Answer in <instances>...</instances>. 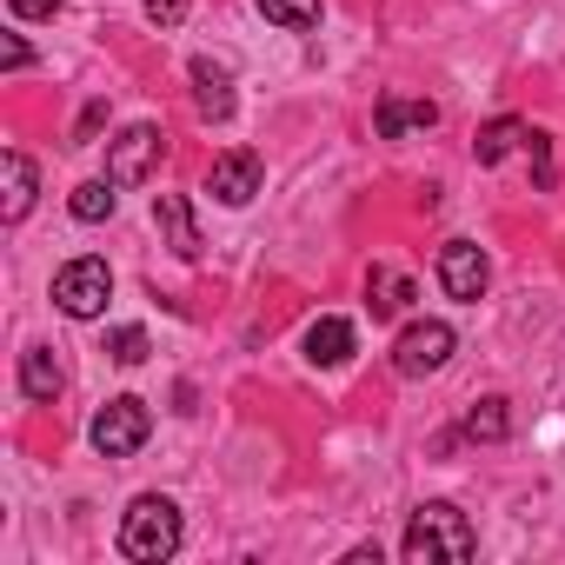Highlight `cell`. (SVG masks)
<instances>
[{
    "label": "cell",
    "instance_id": "24",
    "mask_svg": "<svg viewBox=\"0 0 565 565\" xmlns=\"http://www.w3.org/2000/svg\"><path fill=\"white\" fill-rule=\"evenodd\" d=\"M28 61H34V47H28L21 34H8V47H0V67H8V74H21Z\"/></svg>",
    "mask_w": 565,
    "mask_h": 565
},
{
    "label": "cell",
    "instance_id": "11",
    "mask_svg": "<svg viewBox=\"0 0 565 565\" xmlns=\"http://www.w3.org/2000/svg\"><path fill=\"white\" fill-rule=\"evenodd\" d=\"M193 74V107H200V120H233V74L220 67V61H193L186 67Z\"/></svg>",
    "mask_w": 565,
    "mask_h": 565
},
{
    "label": "cell",
    "instance_id": "9",
    "mask_svg": "<svg viewBox=\"0 0 565 565\" xmlns=\"http://www.w3.org/2000/svg\"><path fill=\"white\" fill-rule=\"evenodd\" d=\"M373 127H380V140H406V134L439 127V107L419 100V94H386V100L373 107Z\"/></svg>",
    "mask_w": 565,
    "mask_h": 565
},
{
    "label": "cell",
    "instance_id": "15",
    "mask_svg": "<svg viewBox=\"0 0 565 565\" xmlns=\"http://www.w3.org/2000/svg\"><path fill=\"white\" fill-rule=\"evenodd\" d=\"M406 300H413V279L393 273V266H373V279H366V307H373V320L406 313Z\"/></svg>",
    "mask_w": 565,
    "mask_h": 565
},
{
    "label": "cell",
    "instance_id": "21",
    "mask_svg": "<svg viewBox=\"0 0 565 565\" xmlns=\"http://www.w3.org/2000/svg\"><path fill=\"white\" fill-rule=\"evenodd\" d=\"M525 153L539 160V186H552L558 173H552V134H539V127H525Z\"/></svg>",
    "mask_w": 565,
    "mask_h": 565
},
{
    "label": "cell",
    "instance_id": "12",
    "mask_svg": "<svg viewBox=\"0 0 565 565\" xmlns=\"http://www.w3.org/2000/svg\"><path fill=\"white\" fill-rule=\"evenodd\" d=\"M353 347H360V333H353V320H340V313H327V320L307 327V366H347Z\"/></svg>",
    "mask_w": 565,
    "mask_h": 565
},
{
    "label": "cell",
    "instance_id": "16",
    "mask_svg": "<svg viewBox=\"0 0 565 565\" xmlns=\"http://www.w3.org/2000/svg\"><path fill=\"white\" fill-rule=\"evenodd\" d=\"M519 140H525V120L499 114V120H486V127H479V140H472V160H479V167H499V160H505Z\"/></svg>",
    "mask_w": 565,
    "mask_h": 565
},
{
    "label": "cell",
    "instance_id": "19",
    "mask_svg": "<svg viewBox=\"0 0 565 565\" xmlns=\"http://www.w3.org/2000/svg\"><path fill=\"white\" fill-rule=\"evenodd\" d=\"M114 193H120L114 180H87V186H74V200H67V206H74V220H87V226H100V220L114 213Z\"/></svg>",
    "mask_w": 565,
    "mask_h": 565
},
{
    "label": "cell",
    "instance_id": "22",
    "mask_svg": "<svg viewBox=\"0 0 565 565\" xmlns=\"http://www.w3.org/2000/svg\"><path fill=\"white\" fill-rule=\"evenodd\" d=\"M147 21L153 28H180L186 21V0H147Z\"/></svg>",
    "mask_w": 565,
    "mask_h": 565
},
{
    "label": "cell",
    "instance_id": "7",
    "mask_svg": "<svg viewBox=\"0 0 565 565\" xmlns=\"http://www.w3.org/2000/svg\"><path fill=\"white\" fill-rule=\"evenodd\" d=\"M486 279H492V259H486L472 239H446V246H439V287H446L452 300L472 307V300L486 294Z\"/></svg>",
    "mask_w": 565,
    "mask_h": 565
},
{
    "label": "cell",
    "instance_id": "6",
    "mask_svg": "<svg viewBox=\"0 0 565 565\" xmlns=\"http://www.w3.org/2000/svg\"><path fill=\"white\" fill-rule=\"evenodd\" d=\"M147 433H153V413H147V399H134V393H120V399H107V406L94 413V446H100L107 459L140 452Z\"/></svg>",
    "mask_w": 565,
    "mask_h": 565
},
{
    "label": "cell",
    "instance_id": "10",
    "mask_svg": "<svg viewBox=\"0 0 565 565\" xmlns=\"http://www.w3.org/2000/svg\"><path fill=\"white\" fill-rule=\"evenodd\" d=\"M153 226H160V239L173 246V259H200V220H193V206H186L180 193H160V200H153Z\"/></svg>",
    "mask_w": 565,
    "mask_h": 565
},
{
    "label": "cell",
    "instance_id": "2",
    "mask_svg": "<svg viewBox=\"0 0 565 565\" xmlns=\"http://www.w3.org/2000/svg\"><path fill=\"white\" fill-rule=\"evenodd\" d=\"M180 539H186V525H180V505L167 492H140L120 519V552L134 565H167L180 552Z\"/></svg>",
    "mask_w": 565,
    "mask_h": 565
},
{
    "label": "cell",
    "instance_id": "14",
    "mask_svg": "<svg viewBox=\"0 0 565 565\" xmlns=\"http://www.w3.org/2000/svg\"><path fill=\"white\" fill-rule=\"evenodd\" d=\"M34 193H41V173H34V160L21 153V147H8V226H21L28 213H34Z\"/></svg>",
    "mask_w": 565,
    "mask_h": 565
},
{
    "label": "cell",
    "instance_id": "5",
    "mask_svg": "<svg viewBox=\"0 0 565 565\" xmlns=\"http://www.w3.org/2000/svg\"><path fill=\"white\" fill-rule=\"evenodd\" d=\"M452 347H459V333H452L446 320H413V327H399V340H393V373H399V380H426V373H439V366L452 360Z\"/></svg>",
    "mask_w": 565,
    "mask_h": 565
},
{
    "label": "cell",
    "instance_id": "18",
    "mask_svg": "<svg viewBox=\"0 0 565 565\" xmlns=\"http://www.w3.org/2000/svg\"><path fill=\"white\" fill-rule=\"evenodd\" d=\"M259 14L287 34H307V28H320V0H259Z\"/></svg>",
    "mask_w": 565,
    "mask_h": 565
},
{
    "label": "cell",
    "instance_id": "4",
    "mask_svg": "<svg viewBox=\"0 0 565 565\" xmlns=\"http://www.w3.org/2000/svg\"><path fill=\"white\" fill-rule=\"evenodd\" d=\"M160 160H167V134H160L153 120H134V127H120V134L107 140V180H114V186L153 180Z\"/></svg>",
    "mask_w": 565,
    "mask_h": 565
},
{
    "label": "cell",
    "instance_id": "3",
    "mask_svg": "<svg viewBox=\"0 0 565 565\" xmlns=\"http://www.w3.org/2000/svg\"><path fill=\"white\" fill-rule=\"evenodd\" d=\"M107 300H114V266H107V259L81 253V259H67V266L54 273V307H61L67 320H100Z\"/></svg>",
    "mask_w": 565,
    "mask_h": 565
},
{
    "label": "cell",
    "instance_id": "25",
    "mask_svg": "<svg viewBox=\"0 0 565 565\" xmlns=\"http://www.w3.org/2000/svg\"><path fill=\"white\" fill-rule=\"evenodd\" d=\"M100 120H107V107H100V100H94V107H87V114H81V127H74V140H81V147H87V140H94V134H100Z\"/></svg>",
    "mask_w": 565,
    "mask_h": 565
},
{
    "label": "cell",
    "instance_id": "17",
    "mask_svg": "<svg viewBox=\"0 0 565 565\" xmlns=\"http://www.w3.org/2000/svg\"><path fill=\"white\" fill-rule=\"evenodd\" d=\"M466 439H486V446H499L505 433H512V399H499V393H486L472 413H466V426H459Z\"/></svg>",
    "mask_w": 565,
    "mask_h": 565
},
{
    "label": "cell",
    "instance_id": "1",
    "mask_svg": "<svg viewBox=\"0 0 565 565\" xmlns=\"http://www.w3.org/2000/svg\"><path fill=\"white\" fill-rule=\"evenodd\" d=\"M399 552H406V565H466L479 552V532L452 499H426V505H413Z\"/></svg>",
    "mask_w": 565,
    "mask_h": 565
},
{
    "label": "cell",
    "instance_id": "13",
    "mask_svg": "<svg viewBox=\"0 0 565 565\" xmlns=\"http://www.w3.org/2000/svg\"><path fill=\"white\" fill-rule=\"evenodd\" d=\"M21 393H28L34 406H54V399L67 393V366L54 360V347H28V353H21Z\"/></svg>",
    "mask_w": 565,
    "mask_h": 565
},
{
    "label": "cell",
    "instance_id": "8",
    "mask_svg": "<svg viewBox=\"0 0 565 565\" xmlns=\"http://www.w3.org/2000/svg\"><path fill=\"white\" fill-rule=\"evenodd\" d=\"M259 180H266L259 153H253V147H233V153H220V160H213V173H206V193H213L220 206H246V200L259 193Z\"/></svg>",
    "mask_w": 565,
    "mask_h": 565
},
{
    "label": "cell",
    "instance_id": "23",
    "mask_svg": "<svg viewBox=\"0 0 565 565\" xmlns=\"http://www.w3.org/2000/svg\"><path fill=\"white\" fill-rule=\"evenodd\" d=\"M61 8H67V0H8V14H21V21H47Z\"/></svg>",
    "mask_w": 565,
    "mask_h": 565
},
{
    "label": "cell",
    "instance_id": "20",
    "mask_svg": "<svg viewBox=\"0 0 565 565\" xmlns=\"http://www.w3.org/2000/svg\"><path fill=\"white\" fill-rule=\"evenodd\" d=\"M147 353H153L147 327H114V333H107V360H120V366H140Z\"/></svg>",
    "mask_w": 565,
    "mask_h": 565
}]
</instances>
